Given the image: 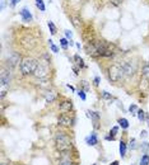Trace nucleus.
<instances>
[{"instance_id":"nucleus-21","label":"nucleus","mask_w":149,"mask_h":165,"mask_svg":"<svg viewBox=\"0 0 149 165\" xmlns=\"http://www.w3.org/2000/svg\"><path fill=\"white\" fill-rule=\"evenodd\" d=\"M117 123H119V126L121 127V128H124V130H127L129 128V121H127L126 118H119L117 119Z\"/></svg>"},{"instance_id":"nucleus-17","label":"nucleus","mask_w":149,"mask_h":165,"mask_svg":"<svg viewBox=\"0 0 149 165\" xmlns=\"http://www.w3.org/2000/svg\"><path fill=\"white\" fill-rule=\"evenodd\" d=\"M73 60L75 61V65H76V67H79V69H83V67H86V64H84V60L82 59V57L78 55V53H75L74 56H73Z\"/></svg>"},{"instance_id":"nucleus-6","label":"nucleus","mask_w":149,"mask_h":165,"mask_svg":"<svg viewBox=\"0 0 149 165\" xmlns=\"http://www.w3.org/2000/svg\"><path fill=\"white\" fill-rule=\"evenodd\" d=\"M20 46H22L24 50L30 51V50H33L34 47L37 46V38L34 37L33 34L27 33L24 34L22 38H20Z\"/></svg>"},{"instance_id":"nucleus-3","label":"nucleus","mask_w":149,"mask_h":165,"mask_svg":"<svg viewBox=\"0 0 149 165\" xmlns=\"http://www.w3.org/2000/svg\"><path fill=\"white\" fill-rule=\"evenodd\" d=\"M94 45L98 52V57H106V59H110L115 55V46L112 43H108L106 41L102 40H94Z\"/></svg>"},{"instance_id":"nucleus-44","label":"nucleus","mask_w":149,"mask_h":165,"mask_svg":"<svg viewBox=\"0 0 149 165\" xmlns=\"http://www.w3.org/2000/svg\"><path fill=\"white\" fill-rule=\"evenodd\" d=\"M145 121H147V125H148V127H149V114H148V113L145 114Z\"/></svg>"},{"instance_id":"nucleus-38","label":"nucleus","mask_w":149,"mask_h":165,"mask_svg":"<svg viewBox=\"0 0 149 165\" xmlns=\"http://www.w3.org/2000/svg\"><path fill=\"white\" fill-rule=\"evenodd\" d=\"M99 83H101V77H99V76H94V79H93V85H94V87H98Z\"/></svg>"},{"instance_id":"nucleus-5","label":"nucleus","mask_w":149,"mask_h":165,"mask_svg":"<svg viewBox=\"0 0 149 165\" xmlns=\"http://www.w3.org/2000/svg\"><path fill=\"white\" fill-rule=\"evenodd\" d=\"M48 74H50V61L40 60L38 66L36 71H34L33 76L36 79H42V77H48Z\"/></svg>"},{"instance_id":"nucleus-46","label":"nucleus","mask_w":149,"mask_h":165,"mask_svg":"<svg viewBox=\"0 0 149 165\" xmlns=\"http://www.w3.org/2000/svg\"><path fill=\"white\" fill-rule=\"evenodd\" d=\"M4 6H5V0H2V10L4 9Z\"/></svg>"},{"instance_id":"nucleus-43","label":"nucleus","mask_w":149,"mask_h":165,"mask_svg":"<svg viewBox=\"0 0 149 165\" xmlns=\"http://www.w3.org/2000/svg\"><path fill=\"white\" fill-rule=\"evenodd\" d=\"M66 87H68V88H69L70 90H72V91H76V90H75V88L73 87V85H70V84H68V85H66Z\"/></svg>"},{"instance_id":"nucleus-1","label":"nucleus","mask_w":149,"mask_h":165,"mask_svg":"<svg viewBox=\"0 0 149 165\" xmlns=\"http://www.w3.org/2000/svg\"><path fill=\"white\" fill-rule=\"evenodd\" d=\"M55 147L61 154H68L73 150V141L65 132H58L55 136Z\"/></svg>"},{"instance_id":"nucleus-40","label":"nucleus","mask_w":149,"mask_h":165,"mask_svg":"<svg viewBox=\"0 0 149 165\" xmlns=\"http://www.w3.org/2000/svg\"><path fill=\"white\" fill-rule=\"evenodd\" d=\"M105 140H107V141H115L116 137H115V136H111V135H106L105 136Z\"/></svg>"},{"instance_id":"nucleus-24","label":"nucleus","mask_w":149,"mask_h":165,"mask_svg":"<svg viewBox=\"0 0 149 165\" xmlns=\"http://www.w3.org/2000/svg\"><path fill=\"white\" fill-rule=\"evenodd\" d=\"M76 94H78V97L83 100V102H84V100H87V94H86V91H84L82 88H79V89L76 90Z\"/></svg>"},{"instance_id":"nucleus-2","label":"nucleus","mask_w":149,"mask_h":165,"mask_svg":"<svg viewBox=\"0 0 149 165\" xmlns=\"http://www.w3.org/2000/svg\"><path fill=\"white\" fill-rule=\"evenodd\" d=\"M38 60H36L34 57H24L19 65V71L23 76H30L33 75L38 66Z\"/></svg>"},{"instance_id":"nucleus-37","label":"nucleus","mask_w":149,"mask_h":165,"mask_svg":"<svg viewBox=\"0 0 149 165\" xmlns=\"http://www.w3.org/2000/svg\"><path fill=\"white\" fill-rule=\"evenodd\" d=\"M64 33H65V38H68V40H72L73 38V32L72 31L66 29V31H64Z\"/></svg>"},{"instance_id":"nucleus-13","label":"nucleus","mask_w":149,"mask_h":165,"mask_svg":"<svg viewBox=\"0 0 149 165\" xmlns=\"http://www.w3.org/2000/svg\"><path fill=\"white\" fill-rule=\"evenodd\" d=\"M34 84H36V87L41 88V89H47L50 85H51V80H50L48 77H42V79H36V81H34Z\"/></svg>"},{"instance_id":"nucleus-39","label":"nucleus","mask_w":149,"mask_h":165,"mask_svg":"<svg viewBox=\"0 0 149 165\" xmlns=\"http://www.w3.org/2000/svg\"><path fill=\"white\" fill-rule=\"evenodd\" d=\"M20 2V0H9V5H10V8H16V5Z\"/></svg>"},{"instance_id":"nucleus-7","label":"nucleus","mask_w":149,"mask_h":165,"mask_svg":"<svg viewBox=\"0 0 149 165\" xmlns=\"http://www.w3.org/2000/svg\"><path fill=\"white\" fill-rule=\"evenodd\" d=\"M22 57H20V55L18 52H12L9 56H8V59L5 60L4 62V66L5 67H8L10 70H14L18 65H20V62H22Z\"/></svg>"},{"instance_id":"nucleus-50","label":"nucleus","mask_w":149,"mask_h":165,"mask_svg":"<svg viewBox=\"0 0 149 165\" xmlns=\"http://www.w3.org/2000/svg\"><path fill=\"white\" fill-rule=\"evenodd\" d=\"M93 165H97V164H93Z\"/></svg>"},{"instance_id":"nucleus-28","label":"nucleus","mask_w":149,"mask_h":165,"mask_svg":"<svg viewBox=\"0 0 149 165\" xmlns=\"http://www.w3.org/2000/svg\"><path fill=\"white\" fill-rule=\"evenodd\" d=\"M140 165H149V155L144 154L140 157Z\"/></svg>"},{"instance_id":"nucleus-45","label":"nucleus","mask_w":149,"mask_h":165,"mask_svg":"<svg viewBox=\"0 0 149 165\" xmlns=\"http://www.w3.org/2000/svg\"><path fill=\"white\" fill-rule=\"evenodd\" d=\"M119 164H120V163H119V160H115V161H112L110 165H119Z\"/></svg>"},{"instance_id":"nucleus-31","label":"nucleus","mask_w":149,"mask_h":165,"mask_svg":"<svg viewBox=\"0 0 149 165\" xmlns=\"http://www.w3.org/2000/svg\"><path fill=\"white\" fill-rule=\"evenodd\" d=\"M101 95H102V98H103V99H106V100H112V99H113V97H112L111 93L106 91V90H103V91L101 93Z\"/></svg>"},{"instance_id":"nucleus-14","label":"nucleus","mask_w":149,"mask_h":165,"mask_svg":"<svg viewBox=\"0 0 149 165\" xmlns=\"http://www.w3.org/2000/svg\"><path fill=\"white\" fill-rule=\"evenodd\" d=\"M44 98H45L47 104H51V103H54L56 100V93L54 90H47L46 89L45 93H44Z\"/></svg>"},{"instance_id":"nucleus-18","label":"nucleus","mask_w":149,"mask_h":165,"mask_svg":"<svg viewBox=\"0 0 149 165\" xmlns=\"http://www.w3.org/2000/svg\"><path fill=\"white\" fill-rule=\"evenodd\" d=\"M119 150H120V156L124 157L126 156V150H127V146H126V142L124 141V140H121L120 141V146H119Z\"/></svg>"},{"instance_id":"nucleus-33","label":"nucleus","mask_w":149,"mask_h":165,"mask_svg":"<svg viewBox=\"0 0 149 165\" xmlns=\"http://www.w3.org/2000/svg\"><path fill=\"white\" fill-rule=\"evenodd\" d=\"M129 149H130V150H137V149H138L137 140H135V139H131V140H130V142H129Z\"/></svg>"},{"instance_id":"nucleus-25","label":"nucleus","mask_w":149,"mask_h":165,"mask_svg":"<svg viewBox=\"0 0 149 165\" xmlns=\"http://www.w3.org/2000/svg\"><path fill=\"white\" fill-rule=\"evenodd\" d=\"M47 42H48V46H50V48H51V51H52L54 53H58V52H59V48H58V46L54 43V41H52V40H48Z\"/></svg>"},{"instance_id":"nucleus-10","label":"nucleus","mask_w":149,"mask_h":165,"mask_svg":"<svg viewBox=\"0 0 149 165\" xmlns=\"http://www.w3.org/2000/svg\"><path fill=\"white\" fill-rule=\"evenodd\" d=\"M73 108H74V104L70 99H64L59 103V111L61 113H69L73 111Z\"/></svg>"},{"instance_id":"nucleus-15","label":"nucleus","mask_w":149,"mask_h":165,"mask_svg":"<svg viewBox=\"0 0 149 165\" xmlns=\"http://www.w3.org/2000/svg\"><path fill=\"white\" fill-rule=\"evenodd\" d=\"M86 113H87V117H88V118H90L92 121L94 122V127L97 128V127H98V125H97V123H98L99 118H101V114H99L98 112H93V111H89V109H88V111H86Z\"/></svg>"},{"instance_id":"nucleus-27","label":"nucleus","mask_w":149,"mask_h":165,"mask_svg":"<svg viewBox=\"0 0 149 165\" xmlns=\"http://www.w3.org/2000/svg\"><path fill=\"white\" fill-rule=\"evenodd\" d=\"M145 112L143 111V109H139L138 112H137V116H138V119L140 121V122H144L145 121Z\"/></svg>"},{"instance_id":"nucleus-4","label":"nucleus","mask_w":149,"mask_h":165,"mask_svg":"<svg viewBox=\"0 0 149 165\" xmlns=\"http://www.w3.org/2000/svg\"><path fill=\"white\" fill-rule=\"evenodd\" d=\"M107 76L112 83H120V81L124 80V77L126 75H125V71H124L121 65L113 64V65H111L107 70Z\"/></svg>"},{"instance_id":"nucleus-47","label":"nucleus","mask_w":149,"mask_h":165,"mask_svg":"<svg viewBox=\"0 0 149 165\" xmlns=\"http://www.w3.org/2000/svg\"><path fill=\"white\" fill-rule=\"evenodd\" d=\"M69 45H70V46H74V41H73V40H70V42H69Z\"/></svg>"},{"instance_id":"nucleus-20","label":"nucleus","mask_w":149,"mask_h":165,"mask_svg":"<svg viewBox=\"0 0 149 165\" xmlns=\"http://www.w3.org/2000/svg\"><path fill=\"white\" fill-rule=\"evenodd\" d=\"M72 23L78 29V28H80V26H82V18L79 15H72Z\"/></svg>"},{"instance_id":"nucleus-16","label":"nucleus","mask_w":149,"mask_h":165,"mask_svg":"<svg viewBox=\"0 0 149 165\" xmlns=\"http://www.w3.org/2000/svg\"><path fill=\"white\" fill-rule=\"evenodd\" d=\"M86 142H87L88 146H96L97 143H98V136H97V133L93 131L88 136V137H86Z\"/></svg>"},{"instance_id":"nucleus-35","label":"nucleus","mask_w":149,"mask_h":165,"mask_svg":"<svg viewBox=\"0 0 149 165\" xmlns=\"http://www.w3.org/2000/svg\"><path fill=\"white\" fill-rule=\"evenodd\" d=\"M117 132H119V126H113L111 130H110V135H111V136H115V137H116Z\"/></svg>"},{"instance_id":"nucleus-11","label":"nucleus","mask_w":149,"mask_h":165,"mask_svg":"<svg viewBox=\"0 0 149 165\" xmlns=\"http://www.w3.org/2000/svg\"><path fill=\"white\" fill-rule=\"evenodd\" d=\"M19 15H20V18H22V20H23L24 23H31L32 20H33V15H32L31 10L28 9V8H26V6L20 9Z\"/></svg>"},{"instance_id":"nucleus-48","label":"nucleus","mask_w":149,"mask_h":165,"mask_svg":"<svg viewBox=\"0 0 149 165\" xmlns=\"http://www.w3.org/2000/svg\"><path fill=\"white\" fill-rule=\"evenodd\" d=\"M75 45H76V48H78V50H80V43H75Z\"/></svg>"},{"instance_id":"nucleus-12","label":"nucleus","mask_w":149,"mask_h":165,"mask_svg":"<svg viewBox=\"0 0 149 165\" xmlns=\"http://www.w3.org/2000/svg\"><path fill=\"white\" fill-rule=\"evenodd\" d=\"M84 50H86V53L90 57H98V52H97V48H96V45L94 42H88V43H86V46H84Z\"/></svg>"},{"instance_id":"nucleus-23","label":"nucleus","mask_w":149,"mask_h":165,"mask_svg":"<svg viewBox=\"0 0 149 165\" xmlns=\"http://www.w3.org/2000/svg\"><path fill=\"white\" fill-rule=\"evenodd\" d=\"M140 150L143 154H148L149 153V142L148 141H143L140 143Z\"/></svg>"},{"instance_id":"nucleus-32","label":"nucleus","mask_w":149,"mask_h":165,"mask_svg":"<svg viewBox=\"0 0 149 165\" xmlns=\"http://www.w3.org/2000/svg\"><path fill=\"white\" fill-rule=\"evenodd\" d=\"M58 165H75L72 160L70 159H65V157H64V159H61L60 161H59V164Z\"/></svg>"},{"instance_id":"nucleus-49","label":"nucleus","mask_w":149,"mask_h":165,"mask_svg":"<svg viewBox=\"0 0 149 165\" xmlns=\"http://www.w3.org/2000/svg\"><path fill=\"white\" fill-rule=\"evenodd\" d=\"M2 165H8V164H4V163H3V164H2Z\"/></svg>"},{"instance_id":"nucleus-36","label":"nucleus","mask_w":149,"mask_h":165,"mask_svg":"<svg viewBox=\"0 0 149 165\" xmlns=\"http://www.w3.org/2000/svg\"><path fill=\"white\" fill-rule=\"evenodd\" d=\"M110 4L112 6H120L122 4V0H110Z\"/></svg>"},{"instance_id":"nucleus-29","label":"nucleus","mask_w":149,"mask_h":165,"mask_svg":"<svg viewBox=\"0 0 149 165\" xmlns=\"http://www.w3.org/2000/svg\"><path fill=\"white\" fill-rule=\"evenodd\" d=\"M79 87L84 90V91H89V84H88V81H86V80H82L80 83H79Z\"/></svg>"},{"instance_id":"nucleus-30","label":"nucleus","mask_w":149,"mask_h":165,"mask_svg":"<svg viewBox=\"0 0 149 165\" xmlns=\"http://www.w3.org/2000/svg\"><path fill=\"white\" fill-rule=\"evenodd\" d=\"M60 46L62 47V50H68V47L70 46L68 38H60Z\"/></svg>"},{"instance_id":"nucleus-22","label":"nucleus","mask_w":149,"mask_h":165,"mask_svg":"<svg viewBox=\"0 0 149 165\" xmlns=\"http://www.w3.org/2000/svg\"><path fill=\"white\" fill-rule=\"evenodd\" d=\"M47 27H48V29H50V33H51L52 36H55L56 32H58V28H56L55 23L51 22V20H48V22H47Z\"/></svg>"},{"instance_id":"nucleus-34","label":"nucleus","mask_w":149,"mask_h":165,"mask_svg":"<svg viewBox=\"0 0 149 165\" xmlns=\"http://www.w3.org/2000/svg\"><path fill=\"white\" fill-rule=\"evenodd\" d=\"M138 111H139V108H138L137 104H131V105L129 107V112H130L131 114H137Z\"/></svg>"},{"instance_id":"nucleus-19","label":"nucleus","mask_w":149,"mask_h":165,"mask_svg":"<svg viewBox=\"0 0 149 165\" xmlns=\"http://www.w3.org/2000/svg\"><path fill=\"white\" fill-rule=\"evenodd\" d=\"M141 76H143L144 80L149 81V62H147L141 69Z\"/></svg>"},{"instance_id":"nucleus-42","label":"nucleus","mask_w":149,"mask_h":165,"mask_svg":"<svg viewBox=\"0 0 149 165\" xmlns=\"http://www.w3.org/2000/svg\"><path fill=\"white\" fill-rule=\"evenodd\" d=\"M147 136H148V132H147L145 130L140 132V137H143V139H145V137H147Z\"/></svg>"},{"instance_id":"nucleus-26","label":"nucleus","mask_w":149,"mask_h":165,"mask_svg":"<svg viewBox=\"0 0 149 165\" xmlns=\"http://www.w3.org/2000/svg\"><path fill=\"white\" fill-rule=\"evenodd\" d=\"M36 6L41 12H45L46 10V5L44 3V0H36Z\"/></svg>"},{"instance_id":"nucleus-9","label":"nucleus","mask_w":149,"mask_h":165,"mask_svg":"<svg viewBox=\"0 0 149 165\" xmlns=\"http://www.w3.org/2000/svg\"><path fill=\"white\" fill-rule=\"evenodd\" d=\"M121 66H122V69L125 71L126 76H133L137 73V64L134 61H124L121 64Z\"/></svg>"},{"instance_id":"nucleus-41","label":"nucleus","mask_w":149,"mask_h":165,"mask_svg":"<svg viewBox=\"0 0 149 165\" xmlns=\"http://www.w3.org/2000/svg\"><path fill=\"white\" fill-rule=\"evenodd\" d=\"M79 67H76V66H73V71H74V74L75 75H79Z\"/></svg>"},{"instance_id":"nucleus-8","label":"nucleus","mask_w":149,"mask_h":165,"mask_svg":"<svg viewBox=\"0 0 149 165\" xmlns=\"http://www.w3.org/2000/svg\"><path fill=\"white\" fill-rule=\"evenodd\" d=\"M74 122H75V118L68 113H61L58 117V123L64 127H72L74 125Z\"/></svg>"}]
</instances>
